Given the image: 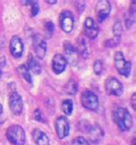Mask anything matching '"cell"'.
<instances>
[{
    "label": "cell",
    "mask_w": 136,
    "mask_h": 145,
    "mask_svg": "<svg viewBox=\"0 0 136 145\" xmlns=\"http://www.w3.org/2000/svg\"><path fill=\"white\" fill-rule=\"evenodd\" d=\"M2 112H3V106L1 105V103H0V114Z\"/></svg>",
    "instance_id": "1f68e13d"
},
{
    "label": "cell",
    "mask_w": 136,
    "mask_h": 145,
    "mask_svg": "<svg viewBox=\"0 0 136 145\" xmlns=\"http://www.w3.org/2000/svg\"><path fill=\"white\" fill-rule=\"evenodd\" d=\"M55 131L60 139L66 138L70 132V125L66 117H59L55 121Z\"/></svg>",
    "instance_id": "ba28073f"
},
{
    "label": "cell",
    "mask_w": 136,
    "mask_h": 145,
    "mask_svg": "<svg viewBox=\"0 0 136 145\" xmlns=\"http://www.w3.org/2000/svg\"><path fill=\"white\" fill-rule=\"evenodd\" d=\"M104 88L108 95L121 96L123 94L124 89L122 83L116 77H110L105 81Z\"/></svg>",
    "instance_id": "5b68a950"
},
{
    "label": "cell",
    "mask_w": 136,
    "mask_h": 145,
    "mask_svg": "<svg viewBox=\"0 0 136 145\" xmlns=\"http://www.w3.org/2000/svg\"><path fill=\"white\" fill-rule=\"evenodd\" d=\"M35 119L38 121H42L43 120V116L41 114V112H40L39 109H37L35 112Z\"/></svg>",
    "instance_id": "83f0119b"
},
{
    "label": "cell",
    "mask_w": 136,
    "mask_h": 145,
    "mask_svg": "<svg viewBox=\"0 0 136 145\" xmlns=\"http://www.w3.org/2000/svg\"><path fill=\"white\" fill-rule=\"evenodd\" d=\"M111 11V5L108 0H100L96 5V13L99 22L105 20Z\"/></svg>",
    "instance_id": "9c48e42d"
},
{
    "label": "cell",
    "mask_w": 136,
    "mask_h": 145,
    "mask_svg": "<svg viewBox=\"0 0 136 145\" xmlns=\"http://www.w3.org/2000/svg\"><path fill=\"white\" fill-rule=\"evenodd\" d=\"M46 3L47 4H49V5H55L57 3V1H52V0H49V1H48V0H47Z\"/></svg>",
    "instance_id": "f546056e"
},
{
    "label": "cell",
    "mask_w": 136,
    "mask_h": 145,
    "mask_svg": "<svg viewBox=\"0 0 136 145\" xmlns=\"http://www.w3.org/2000/svg\"><path fill=\"white\" fill-rule=\"evenodd\" d=\"M6 137L12 145H24L25 143V131L18 125H11L7 129Z\"/></svg>",
    "instance_id": "7a4b0ae2"
},
{
    "label": "cell",
    "mask_w": 136,
    "mask_h": 145,
    "mask_svg": "<svg viewBox=\"0 0 136 145\" xmlns=\"http://www.w3.org/2000/svg\"><path fill=\"white\" fill-rule=\"evenodd\" d=\"M60 27L65 33H71L73 29L74 26V18L71 11L63 10L59 18Z\"/></svg>",
    "instance_id": "8992f818"
},
{
    "label": "cell",
    "mask_w": 136,
    "mask_h": 145,
    "mask_svg": "<svg viewBox=\"0 0 136 145\" xmlns=\"http://www.w3.org/2000/svg\"><path fill=\"white\" fill-rule=\"evenodd\" d=\"M28 69L30 70L33 73L36 74V75H39L41 72V66L39 63L38 60H36V59L30 55L29 57V61H28Z\"/></svg>",
    "instance_id": "2e32d148"
},
{
    "label": "cell",
    "mask_w": 136,
    "mask_h": 145,
    "mask_svg": "<svg viewBox=\"0 0 136 145\" xmlns=\"http://www.w3.org/2000/svg\"><path fill=\"white\" fill-rule=\"evenodd\" d=\"M128 15L129 16L127 19V27H129L130 26H132L134 22V19H135V2H133V5H131L130 10L128 11Z\"/></svg>",
    "instance_id": "44dd1931"
},
{
    "label": "cell",
    "mask_w": 136,
    "mask_h": 145,
    "mask_svg": "<svg viewBox=\"0 0 136 145\" xmlns=\"http://www.w3.org/2000/svg\"><path fill=\"white\" fill-rule=\"evenodd\" d=\"M113 120L122 131H127L133 126V118L127 108L118 107L113 113Z\"/></svg>",
    "instance_id": "6da1fadb"
},
{
    "label": "cell",
    "mask_w": 136,
    "mask_h": 145,
    "mask_svg": "<svg viewBox=\"0 0 136 145\" xmlns=\"http://www.w3.org/2000/svg\"><path fill=\"white\" fill-rule=\"evenodd\" d=\"M33 48L36 57L39 59H44L47 52V43L46 40L41 35H35L33 38Z\"/></svg>",
    "instance_id": "52a82bcc"
},
{
    "label": "cell",
    "mask_w": 136,
    "mask_h": 145,
    "mask_svg": "<svg viewBox=\"0 0 136 145\" xmlns=\"http://www.w3.org/2000/svg\"><path fill=\"white\" fill-rule=\"evenodd\" d=\"M61 109L66 115H71L73 111V102L72 100H65L61 104Z\"/></svg>",
    "instance_id": "d6986e66"
},
{
    "label": "cell",
    "mask_w": 136,
    "mask_h": 145,
    "mask_svg": "<svg viewBox=\"0 0 136 145\" xmlns=\"http://www.w3.org/2000/svg\"><path fill=\"white\" fill-rule=\"evenodd\" d=\"M102 69H103V65H102V62L99 59L96 60L93 64V71L94 72L97 74V75H100L101 72L102 71Z\"/></svg>",
    "instance_id": "cb8c5ba5"
},
{
    "label": "cell",
    "mask_w": 136,
    "mask_h": 145,
    "mask_svg": "<svg viewBox=\"0 0 136 145\" xmlns=\"http://www.w3.org/2000/svg\"><path fill=\"white\" fill-rule=\"evenodd\" d=\"M77 87H78V86H77L76 82H75L73 80H70V81L68 82L67 85H66V92H67L68 94H70V95H74L75 92H76L77 89H78Z\"/></svg>",
    "instance_id": "603a6c76"
},
{
    "label": "cell",
    "mask_w": 136,
    "mask_h": 145,
    "mask_svg": "<svg viewBox=\"0 0 136 145\" xmlns=\"http://www.w3.org/2000/svg\"><path fill=\"white\" fill-rule=\"evenodd\" d=\"M114 62L116 71L126 77L129 76L132 68V64L126 60L125 57L122 52H116L114 56Z\"/></svg>",
    "instance_id": "3957f363"
},
{
    "label": "cell",
    "mask_w": 136,
    "mask_h": 145,
    "mask_svg": "<svg viewBox=\"0 0 136 145\" xmlns=\"http://www.w3.org/2000/svg\"><path fill=\"white\" fill-rule=\"evenodd\" d=\"M78 51L81 53L84 57H89V50H88V46L86 44V41L85 40V39H80V40L78 41Z\"/></svg>",
    "instance_id": "ffe728a7"
},
{
    "label": "cell",
    "mask_w": 136,
    "mask_h": 145,
    "mask_svg": "<svg viewBox=\"0 0 136 145\" xmlns=\"http://www.w3.org/2000/svg\"><path fill=\"white\" fill-rule=\"evenodd\" d=\"M131 105H132V107L133 110L136 109V94L133 93L132 97H131Z\"/></svg>",
    "instance_id": "f1b7e54d"
},
{
    "label": "cell",
    "mask_w": 136,
    "mask_h": 145,
    "mask_svg": "<svg viewBox=\"0 0 136 145\" xmlns=\"http://www.w3.org/2000/svg\"><path fill=\"white\" fill-rule=\"evenodd\" d=\"M80 101L82 106L91 111H97L99 106V100L96 94L92 91L85 90L80 96Z\"/></svg>",
    "instance_id": "277c9868"
},
{
    "label": "cell",
    "mask_w": 136,
    "mask_h": 145,
    "mask_svg": "<svg viewBox=\"0 0 136 145\" xmlns=\"http://www.w3.org/2000/svg\"><path fill=\"white\" fill-rule=\"evenodd\" d=\"M9 106L10 109L15 115H20L22 112L23 103L22 99L20 95L16 92H13L9 98Z\"/></svg>",
    "instance_id": "30bf717a"
},
{
    "label": "cell",
    "mask_w": 136,
    "mask_h": 145,
    "mask_svg": "<svg viewBox=\"0 0 136 145\" xmlns=\"http://www.w3.org/2000/svg\"><path fill=\"white\" fill-rule=\"evenodd\" d=\"M65 49V56L66 62L71 65L75 66L78 64V51L77 49L69 42H65L64 44Z\"/></svg>",
    "instance_id": "7c38bea8"
},
{
    "label": "cell",
    "mask_w": 136,
    "mask_h": 145,
    "mask_svg": "<svg viewBox=\"0 0 136 145\" xmlns=\"http://www.w3.org/2000/svg\"><path fill=\"white\" fill-rule=\"evenodd\" d=\"M112 30H113V33L116 37H119V38L121 37L122 33V22L120 20L116 21V22L114 23Z\"/></svg>",
    "instance_id": "7402d4cb"
},
{
    "label": "cell",
    "mask_w": 136,
    "mask_h": 145,
    "mask_svg": "<svg viewBox=\"0 0 136 145\" xmlns=\"http://www.w3.org/2000/svg\"><path fill=\"white\" fill-rule=\"evenodd\" d=\"M87 133H89L91 135L90 138H91V140H92L94 142L98 141L99 138L103 135V132H102V129L98 125H94V126L91 125Z\"/></svg>",
    "instance_id": "e0dca14e"
},
{
    "label": "cell",
    "mask_w": 136,
    "mask_h": 145,
    "mask_svg": "<svg viewBox=\"0 0 136 145\" xmlns=\"http://www.w3.org/2000/svg\"><path fill=\"white\" fill-rule=\"evenodd\" d=\"M84 31L85 35L91 40L96 39L98 35V26L91 17H87L85 19L84 22Z\"/></svg>",
    "instance_id": "8fae6325"
},
{
    "label": "cell",
    "mask_w": 136,
    "mask_h": 145,
    "mask_svg": "<svg viewBox=\"0 0 136 145\" xmlns=\"http://www.w3.org/2000/svg\"><path fill=\"white\" fill-rule=\"evenodd\" d=\"M132 143H131V145H135L136 144V142H135V137H133V140H132V142H131Z\"/></svg>",
    "instance_id": "4dcf8cb0"
},
{
    "label": "cell",
    "mask_w": 136,
    "mask_h": 145,
    "mask_svg": "<svg viewBox=\"0 0 136 145\" xmlns=\"http://www.w3.org/2000/svg\"><path fill=\"white\" fill-rule=\"evenodd\" d=\"M72 145H90L89 142L83 137H78L72 142Z\"/></svg>",
    "instance_id": "484cf974"
},
{
    "label": "cell",
    "mask_w": 136,
    "mask_h": 145,
    "mask_svg": "<svg viewBox=\"0 0 136 145\" xmlns=\"http://www.w3.org/2000/svg\"><path fill=\"white\" fill-rule=\"evenodd\" d=\"M27 4L30 5L31 6V16H35L38 12H39V5H38V3L35 2V1H27Z\"/></svg>",
    "instance_id": "4316f807"
},
{
    "label": "cell",
    "mask_w": 136,
    "mask_h": 145,
    "mask_svg": "<svg viewBox=\"0 0 136 145\" xmlns=\"http://www.w3.org/2000/svg\"><path fill=\"white\" fill-rule=\"evenodd\" d=\"M32 138L36 145H50L48 137L40 129H35L32 131Z\"/></svg>",
    "instance_id": "9a60e30c"
},
{
    "label": "cell",
    "mask_w": 136,
    "mask_h": 145,
    "mask_svg": "<svg viewBox=\"0 0 136 145\" xmlns=\"http://www.w3.org/2000/svg\"><path fill=\"white\" fill-rule=\"evenodd\" d=\"M17 72L18 74L26 80L27 82L29 83H32V77H31V75L30 74V71L28 69L25 65H19L18 68H17Z\"/></svg>",
    "instance_id": "ac0fdd59"
},
{
    "label": "cell",
    "mask_w": 136,
    "mask_h": 145,
    "mask_svg": "<svg viewBox=\"0 0 136 145\" xmlns=\"http://www.w3.org/2000/svg\"><path fill=\"white\" fill-rule=\"evenodd\" d=\"M45 31L47 37H51L54 32V25L52 22H47L45 24Z\"/></svg>",
    "instance_id": "d4e9b609"
},
{
    "label": "cell",
    "mask_w": 136,
    "mask_h": 145,
    "mask_svg": "<svg viewBox=\"0 0 136 145\" xmlns=\"http://www.w3.org/2000/svg\"><path fill=\"white\" fill-rule=\"evenodd\" d=\"M1 76H2V71H1V70H0V78H1Z\"/></svg>",
    "instance_id": "d6a6232c"
},
{
    "label": "cell",
    "mask_w": 136,
    "mask_h": 145,
    "mask_svg": "<svg viewBox=\"0 0 136 145\" xmlns=\"http://www.w3.org/2000/svg\"><path fill=\"white\" fill-rule=\"evenodd\" d=\"M23 43L20 37L17 35L13 36L10 42V51L14 57H20L23 53Z\"/></svg>",
    "instance_id": "4fadbf2b"
},
{
    "label": "cell",
    "mask_w": 136,
    "mask_h": 145,
    "mask_svg": "<svg viewBox=\"0 0 136 145\" xmlns=\"http://www.w3.org/2000/svg\"><path fill=\"white\" fill-rule=\"evenodd\" d=\"M66 60L61 54H56L54 55L52 60V70L56 75H59L62 73L66 67Z\"/></svg>",
    "instance_id": "5bb4252c"
}]
</instances>
